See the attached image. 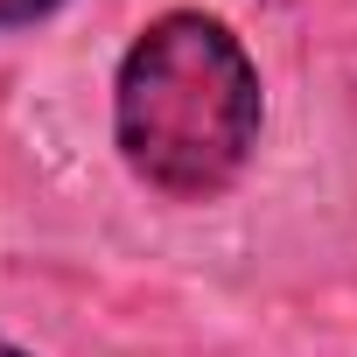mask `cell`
<instances>
[{
	"label": "cell",
	"instance_id": "cell-2",
	"mask_svg": "<svg viewBox=\"0 0 357 357\" xmlns=\"http://www.w3.org/2000/svg\"><path fill=\"white\" fill-rule=\"evenodd\" d=\"M63 8V0H0V29H36Z\"/></svg>",
	"mask_w": 357,
	"mask_h": 357
},
{
	"label": "cell",
	"instance_id": "cell-1",
	"mask_svg": "<svg viewBox=\"0 0 357 357\" xmlns=\"http://www.w3.org/2000/svg\"><path fill=\"white\" fill-rule=\"evenodd\" d=\"M259 126V63L204 8H168L119 56L112 147L133 183H147L168 204H218L252 168Z\"/></svg>",
	"mask_w": 357,
	"mask_h": 357
},
{
	"label": "cell",
	"instance_id": "cell-3",
	"mask_svg": "<svg viewBox=\"0 0 357 357\" xmlns=\"http://www.w3.org/2000/svg\"><path fill=\"white\" fill-rule=\"evenodd\" d=\"M0 357H29V350H15V343H8V336H0Z\"/></svg>",
	"mask_w": 357,
	"mask_h": 357
}]
</instances>
